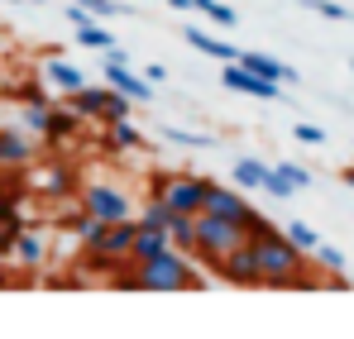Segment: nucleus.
Masks as SVG:
<instances>
[{
  "label": "nucleus",
  "instance_id": "obj_1",
  "mask_svg": "<svg viewBox=\"0 0 354 339\" xmlns=\"http://www.w3.org/2000/svg\"><path fill=\"white\" fill-rule=\"evenodd\" d=\"M115 287L120 291H201L206 278L192 268V253L168 249V253H158V258H149V263L120 268Z\"/></svg>",
  "mask_w": 354,
  "mask_h": 339
},
{
  "label": "nucleus",
  "instance_id": "obj_2",
  "mask_svg": "<svg viewBox=\"0 0 354 339\" xmlns=\"http://www.w3.org/2000/svg\"><path fill=\"white\" fill-rule=\"evenodd\" d=\"M249 244H254V253H259L263 287H297V291L316 287V278H306V249L297 244L288 229H273V225H268L263 234H254Z\"/></svg>",
  "mask_w": 354,
  "mask_h": 339
},
{
  "label": "nucleus",
  "instance_id": "obj_3",
  "mask_svg": "<svg viewBox=\"0 0 354 339\" xmlns=\"http://www.w3.org/2000/svg\"><path fill=\"white\" fill-rule=\"evenodd\" d=\"M134 239H139V215L106 225L91 244H82V249H86V263H91V268H106V273L129 268V263H134V258H129V253H134Z\"/></svg>",
  "mask_w": 354,
  "mask_h": 339
},
{
  "label": "nucleus",
  "instance_id": "obj_4",
  "mask_svg": "<svg viewBox=\"0 0 354 339\" xmlns=\"http://www.w3.org/2000/svg\"><path fill=\"white\" fill-rule=\"evenodd\" d=\"M249 234H244V225L239 220H225V215H216V211H201L196 215V263H206V268H216L230 249H239Z\"/></svg>",
  "mask_w": 354,
  "mask_h": 339
},
{
  "label": "nucleus",
  "instance_id": "obj_5",
  "mask_svg": "<svg viewBox=\"0 0 354 339\" xmlns=\"http://www.w3.org/2000/svg\"><path fill=\"white\" fill-rule=\"evenodd\" d=\"M206 191H211V177H196V172H158L153 177V196L168 201L177 215L206 211Z\"/></svg>",
  "mask_w": 354,
  "mask_h": 339
},
{
  "label": "nucleus",
  "instance_id": "obj_6",
  "mask_svg": "<svg viewBox=\"0 0 354 339\" xmlns=\"http://www.w3.org/2000/svg\"><path fill=\"white\" fill-rule=\"evenodd\" d=\"M82 211L96 215L101 225H115V220H134V215H139L134 201H129V191H120V186H111V182L82 186Z\"/></svg>",
  "mask_w": 354,
  "mask_h": 339
},
{
  "label": "nucleus",
  "instance_id": "obj_7",
  "mask_svg": "<svg viewBox=\"0 0 354 339\" xmlns=\"http://www.w3.org/2000/svg\"><path fill=\"white\" fill-rule=\"evenodd\" d=\"M211 273H216L221 282H230V287H263V268H259V253H254L249 239H244L239 249H230Z\"/></svg>",
  "mask_w": 354,
  "mask_h": 339
},
{
  "label": "nucleus",
  "instance_id": "obj_8",
  "mask_svg": "<svg viewBox=\"0 0 354 339\" xmlns=\"http://www.w3.org/2000/svg\"><path fill=\"white\" fill-rule=\"evenodd\" d=\"M221 81H225L230 91H239V96H254V101H283V86L268 81V77H259V72L244 67V62H225Z\"/></svg>",
  "mask_w": 354,
  "mask_h": 339
},
{
  "label": "nucleus",
  "instance_id": "obj_9",
  "mask_svg": "<svg viewBox=\"0 0 354 339\" xmlns=\"http://www.w3.org/2000/svg\"><path fill=\"white\" fill-rule=\"evenodd\" d=\"M206 211H216V215H225V220H239V225H249V220L259 215L254 201H244V186H221V182H211Z\"/></svg>",
  "mask_w": 354,
  "mask_h": 339
},
{
  "label": "nucleus",
  "instance_id": "obj_10",
  "mask_svg": "<svg viewBox=\"0 0 354 339\" xmlns=\"http://www.w3.org/2000/svg\"><path fill=\"white\" fill-rule=\"evenodd\" d=\"M106 81H111L115 91H124V96H134L139 106H149V101H153V81H149V77H139V72H129V62H124V57H106Z\"/></svg>",
  "mask_w": 354,
  "mask_h": 339
},
{
  "label": "nucleus",
  "instance_id": "obj_11",
  "mask_svg": "<svg viewBox=\"0 0 354 339\" xmlns=\"http://www.w3.org/2000/svg\"><path fill=\"white\" fill-rule=\"evenodd\" d=\"M111 96H115V86H111V81H106V86H82V91H72V96H67V106L82 115V119L106 124V115H111Z\"/></svg>",
  "mask_w": 354,
  "mask_h": 339
},
{
  "label": "nucleus",
  "instance_id": "obj_12",
  "mask_svg": "<svg viewBox=\"0 0 354 339\" xmlns=\"http://www.w3.org/2000/svg\"><path fill=\"white\" fill-rule=\"evenodd\" d=\"M44 81H48V86H58L62 96H72V91H82V86H86V77H82L72 62H62V53L44 57Z\"/></svg>",
  "mask_w": 354,
  "mask_h": 339
},
{
  "label": "nucleus",
  "instance_id": "obj_13",
  "mask_svg": "<svg viewBox=\"0 0 354 339\" xmlns=\"http://www.w3.org/2000/svg\"><path fill=\"white\" fill-rule=\"evenodd\" d=\"M239 62H244V67H254V72H259V77H268V81H288V86L301 81V72L288 67V62H278L273 53H239Z\"/></svg>",
  "mask_w": 354,
  "mask_h": 339
},
{
  "label": "nucleus",
  "instance_id": "obj_14",
  "mask_svg": "<svg viewBox=\"0 0 354 339\" xmlns=\"http://www.w3.org/2000/svg\"><path fill=\"white\" fill-rule=\"evenodd\" d=\"M10 258H15L19 268H44V258H48V239H44V234H34V229H19V239H15V249H10Z\"/></svg>",
  "mask_w": 354,
  "mask_h": 339
},
{
  "label": "nucleus",
  "instance_id": "obj_15",
  "mask_svg": "<svg viewBox=\"0 0 354 339\" xmlns=\"http://www.w3.org/2000/svg\"><path fill=\"white\" fill-rule=\"evenodd\" d=\"M182 39L196 48V53H206V57H216V62H239V48H230V43H221V39H211V34H201L196 24H187L182 29Z\"/></svg>",
  "mask_w": 354,
  "mask_h": 339
},
{
  "label": "nucleus",
  "instance_id": "obj_16",
  "mask_svg": "<svg viewBox=\"0 0 354 339\" xmlns=\"http://www.w3.org/2000/svg\"><path fill=\"white\" fill-rule=\"evenodd\" d=\"M106 148H111V153H139V148H144V134H139L129 119H111V124H106Z\"/></svg>",
  "mask_w": 354,
  "mask_h": 339
},
{
  "label": "nucleus",
  "instance_id": "obj_17",
  "mask_svg": "<svg viewBox=\"0 0 354 339\" xmlns=\"http://www.w3.org/2000/svg\"><path fill=\"white\" fill-rule=\"evenodd\" d=\"M0 158H5V168H24V163H34V144L19 129H0Z\"/></svg>",
  "mask_w": 354,
  "mask_h": 339
},
{
  "label": "nucleus",
  "instance_id": "obj_18",
  "mask_svg": "<svg viewBox=\"0 0 354 339\" xmlns=\"http://www.w3.org/2000/svg\"><path fill=\"white\" fill-rule=\"evenodd\" d=\"M173 249V234L168 229H144L139 225V239H134V263H149V258H158V253H168Z\"/></svg>",
  "mask_w": 354,
  "mask_h": 339
},
{
  "label": "nucleus",
  "instance_id": "obj_19",
  "mask_svg": "<svg viewBox=\"0 0 354 339\" xmlns=\"http://www.w3.org/2000/svg\"><path fill=\"white\" fill-rule=\"evenodd\" d=\"M77 129H82V115L72 110V106H53L48 129H44V144H62V139H72Z\"/></svg>",
  "mask_w": 354,
  "mask_h": 339
},
{
  "label": "nucleus",
  "instance_id": "obj_20",
  "mask_svg": "<svg viewBox=\"0 0 354 339\" xmlns=\"http://www.w3.org/2000/svg\"><path fill=\"white\" fill-rule=\"evenodd\" d=\"M263 177H268V163H259V158H239L230 168V182L244 191H263Z\"/></svg>",
  "mask_w": 354,
  "mask_h": 339
},
{
  "label": "nucleus",
  "instance_id": "obj_21",
  "mask_svg": "<svg viewBox=\"0 0 354 339\" xmlns=\"http://www.w3.org/2000/svg\"><path fill=\"white\" fill-rule=\"evenodd\" d=\"M173 215H177V211L168 206V201H158V196L139 206V225H144V229H173Z\"/></svg>",
  "mask_w": 354,
  "mask_h": 339
},
{
  "label": "nucleus",
  "instance_id": "obj_22",
  "mask_svg": "<svg viewBox=\"0 0 354 339\" xmlns=\"http://www.w3.org/2000/svg\"><path fill=\"white\" fill-rule=\"evenodd\" d=\"M77 43H82V48H101V53H111V48H115V39H111V29H101L96 19H86V24H77Z\"/></svg>",
  "mask_w": 354,
  "mask_h": 339
},
{
  "label": "nucleus",
  "instance_id": "obj_23",
  "mask_svg": "<svg viewBox=\"0 0 354 339\" xmlns=\"http://www.w3.org/2000/svg\"><path fill=\"white\" fill-rule=\"evenodd\" d=\"M5 96H10V101H19V106H53L48 86H39V81H19V86H5Z\"/></svg>",
  "mask_w": 354,
  "mask_h": 339
},
{
  "label": "nucleus",
  "instance_id": "obj_24",
  "mask_svg": "<svg viewBox=\"0 0 354 339\" xmlns=\"http://www.w3.org/2000/svg\"><path fill=\"white\" fill-rule=\"evenodd\" d=\"M192 10H201V14H206L211 24H221V29H235L239 24V14L225 5V0H192Z\"/></svg>",
  "mask_w": 354,
  "mask_h": 339
},
{
  "label": "nucleus",
  "instance_id": "obj_25",
  "mask_svg": "<svg viewBox=\"0 0 354 339\" xmlns=\"http://www.w3.org/2000/svg\"><path fill=\"white\" fill-rule=\"evenodd\" d=\"M201 215V211H196ZM196 215H173V249H182V253H192L196 249Z\"/></svg>",
  "mask_w": 354,
  "mask_h": 339
},
{
  "label": "nucleus",
  "instance_id": "obj_26",
  "mask_svg": "<svg viewBox=\"0 0 354 339\" xmlns=\"http://www.w3.org/2000/svg\"><path fill=\"white\" fill-rule=\"evenodd\" d=\"M263 196H273V201H292V196H297L292 177H288V172L278 168V163L268 168V177H263Z\"/></svg>",
  "mask_w": 354,
  "mask_h": 339
},
{
  "label": "nucleus",
  "instance_id": "obj_27",
  "mask_svg": "<svg viewBox=\"0 0 354 339\" xmlns=\"http://www.w3.org/2000/svg\"><path fill=\"white\" fill-rule=\"evenodd\" d=\"M311 258H316V263H321V268H326V273H330V278H340V273H345V268H350V258H345V253H340V249H335V244H326V239H321V244H316V253H311Z\"/></svg>",
  "mask_w": 354,
  "mask_h": 339
},
{
  "label": "nucleus",
  "instance_id": "obj_28",
  "mask_svg": "<svg viewBox=\"0 0 354 339\" xmlns=\"http://www.w3.org/2000/svg\"><path fill=\"white\" fill-rule=\"evenodd\" d=\"M158 134L168 144H182V148H211V134H187V129H173V124H163Z\"/></svg>",
  "mask_w": 354,
  "mask_h": 339
},
{
  "label": "nucleus",
  "instance_id": "obj_29",
  "mask_svg": "<svg viewBox=\"0 0 354 339\" xmlns=\"http://www.w3.org/2000/svg\"><path fill=\"white\" fill-rule=\"evenodd\" d=\"M48 115H53V106H24L19 124H24L29 134H39V139H44V129H48Z\"/></svg>",
  "mask_w": 354,
  "mask_h": 339
},
{
  "label": "nucleus",
  "instance_id": "obj_30",
  "mask_svg": "<svg viewBox=\"0 0 354 339\" xmlns=\"http://www.w3.org/2000/svg\"><path fill=\"white\" fill-rule=\"evenodd\" d=\"M306 10H316V14H326V19H335V24H345V19H354V10H345V5H335V0H306Z\"/></svg>",
  "mask_w": 354,
  "mask_h": 339
},
{
  "label": "nucleus",
  "instance_id": "obj_31",
  "mask_svg": "<svg viewBox=\"0 0 354 339\" xmlns=\"http://www.w3.org/2000/svg\"><path fill=\"white\" fill-rule=\"evenodd\" d=\"M288 234H292V239L301 244V249H306V253H316V244H321V234H316L311 225H301V220H292V225H288Z\"/></svg>",
  "mask_w": 354,
  "mask_h": 339
},
{
  "label": "nucleus",
  "instance_id": "obj_32",
  "mask_svg": "<svg viewBox=\"0 0 354 339\" xmlns=\"http://www.w3.org/2000/svg\"><path fill=\"white\" fill-rule=\"evenodd\" d=\"M44 191H53V196L72 191V172H67V168H53L48 177H44Z\"/></svg>",
  "mask_w": 354,
  "mask_h": 339
},
{
  "label": "nucleus",
  "instance_id": "obj_33",
  "mask_svg": "<svg viewBox=\"0 0 354 339\" xmlns=\"http://www.w3.org/2000/svg\"><path fill=\"white\" fill-rule=\"evenodd\" d=\"M77 5L96 10V14H134V10H129V5H120V0H77Z\"/></svg>",
  "mask_w": 354,
  "mask_h": 339
},
{
  "label": "nucleus",
  "instance_id": "obj_34",
  "mask_svg": "<svg viewBox=\"0 0 354 339\" xmlns=\"http://www.w3.org/2000/svg\"><path fill=\"white\" fill-rule=\"evenodd\" d=\"M292 134L301 139V144H311V148H316V144H326V129H321V124H297Z\"/></svg>",
  "mask_w": 354,
  "mask_h": 339
},
{
  "label": "nucleus",
  "instance_id": "obj_35",
  "mask_svg": "<svg viewBox=\"0 0 354 339\" xmlns=\"http://www.w3.org/2000/svg\"><path fill=\"white\" fill-rule=\"evenodd\" d=\"M278 168L292 177V186H297V191H306V186H311V172H306V168H297V163H278Z\"/></svg>",
  "mask_w": 354,
  "mask_h": 339
},
{
  "label": "nucleus",
  "instance_id": "obj_36",
  "mask_svg": "<svg viewBox=\"0 0 354 339\" xmlns=\"http://www.w3.org/2000/svg\"><path fill=\"white\" fill-rule=\"evenodd\" d=\"M144 77H149V81H153V86H163V81H168V67H163V62H153V67H149V72H144Z\"/></svg>",
  "mask_w": 354,
  "mask_h": 339
},
{
  "label": "nucleus",
  "instance_id": "obj_37",
  "mask_svg": "<svg viewBox=\"0 0 354 339\" xmlns=\"http://www.w3.org/2000/svg\"><path fill=\"white\" fill-rule=\"evenodd\" d=\"M163 5H173V10H192V0H163Z\"/></svg>",
  "mask_w": 354,
  "mask_h": 339
},
{
  "label": "nucleus",
  "instance_id": "obj_38",
  "mask_svg": "<svg viewBox=\"0 0 354 339\" xmlns=\"http://www.w3.org/2000/svg\"><path fill=\"white\" fill-rule=\"evenodd\" d=\"M5 5H44V0H5Z\"/></svg>",
  "mask_w": 354,
  "mask_h": 339
},
{
  "label": "nucleus",
  "instance_id": "obj_39",
  "mask_svg": "<svg viewBox=\"0 0 354 339\" xmlns=\"http://www.w3.org/2000/svg\"><path fill=\"white\" fill-rule=\"evenodd\" d=\"M0 168H5V158H0Z\"/></svg>",
  "mask_w": 354,
  "mask_h": 339
}]
</instances>
